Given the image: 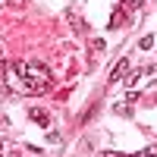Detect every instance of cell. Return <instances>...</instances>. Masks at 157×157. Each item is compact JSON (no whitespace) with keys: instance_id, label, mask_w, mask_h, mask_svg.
Returning <instances> with one entry per match:
<instances>
[{"instance_id":"6da1fadb","label":"cell","mask_w":157,"mask_h":157,"mask_svg":"<svg viewBox=\"0 0 157 157\" xmlns=\"http://www.w3.org/2000/svg\"><path fill=\"white\" fill-rule=\"evenodd\" d=\"M6 82L19 91V94H44V91L54 88V75L44 63L38 60H19L13 63L6 72Z\"/></svg>"},{"instance_id":"7a4b0ae2","label":"cell","mask_w":157,"mask_h":157,"mask_svg":"<svg viewBox=\"0 0 157 157\" xmlns=\"http://www.w3.org/2000/svg\"><path fill=\"white\" fill-rule=\"evenodd\" d=\"M126 72H129V60L123 57V60H120V63H116V66L110 69V75H107V82H120V78H123Z\"/></svg>"},{"instance_id":"3957f363","label":"cell","mask_w":157,"mask_h":157,"mask_svg":"<svg viewBox=\"0 0 157 157\" xmlns=\"http://www.w3.org/2000/svg\"><path fill=\"white\" fill-rule=\"evenodd\" d=\"M29 120H35L38 126H44V129H47V126H50V113L41 110V107H32V110H29Z\"/></svg>"},{"instance_id":"277c9868","label":"cell","mask_w":157,"mask_h":157,"mask_svg":"<svg viewBox=\"0 0 157 157\" xmlns=\"http://www.w3.org/2000/svg\"><path fill=\"white\" fill-rule=\"evenodd\" d=\"M123 22H126V13H123V10H116L113 16H110V29H120Z\"/></svg>"},{"instance_id":"5b68a950","label":"cell","mask_w":157,"mask_h":157,"mask_svg":"<svg viewBox=\"0 0 157 157\" xmlns=\"http://www.w3.org/2000/svg\"><path fill=\"white\" fill-rule=\"evenodd\" d=\"M116 113H120V116H129V113H132V107H129V104H116V107H113Z\"/></svg>"},{"instance_id":"8992f818","label":"cell","mask_w":157,"mask_h":157,"mask_svg":"<svg viewBox=\"0 0 157 157\" xmlns=\"http://www.w3.org/2000/svg\"><path fill=\"white\" fill-rule=\"evenodd\" d=\"M138 47H141V50H148V47H154V38H151V35H145V38H141V41H138Z\"/></svg>"},{"instance_id":"52a82bcc","label":"cell","mask_w":157,"mask_h":157,"mask_svg":"<svg viewBox=\"0 0 157 157\" xmlns=\"http://www.w3.org/2000/svg\"><path fill=\"white\" fill-rule=\"evenodd\" d=\"M148 157H157V145H151V148H148Z\"/></svg>"},{"instance_id":"ba28073f","label":"cell","mask_w":157,"mask_h":157,"mask_svg":"<svg viewBox=\"0 0 157 157\" xmlns=\"http://www.w3.org/2000/svg\"><path fill=\"white\" fill-rule=\"evenodd\" d=\"M126 3H132V0H126Z\"/></svg>"},{"instance_id":"9c48e42d","label":"cell","mask_w":157,"mask_h":157,"mask_svg":"<svg viewBox=\"0 0 157 157\" xmlns=\"http://www.w3.org/2000/svg\"><path fill=\"white\" fill-rule=\"evenodd\" d=\"M0 151H3V148H0Z\"/></svg>"}]
</instances>
